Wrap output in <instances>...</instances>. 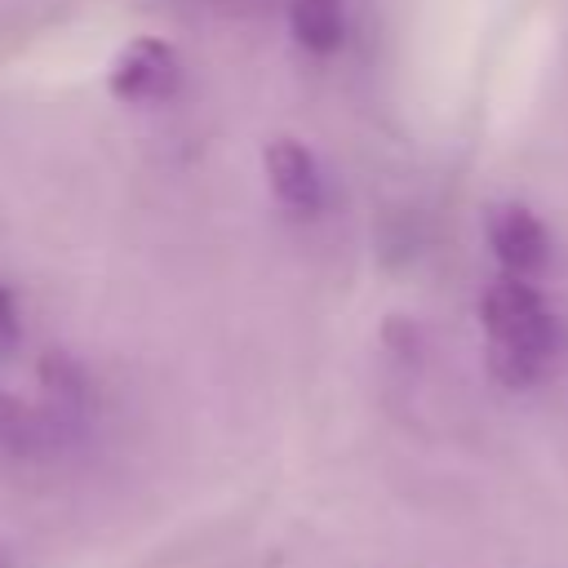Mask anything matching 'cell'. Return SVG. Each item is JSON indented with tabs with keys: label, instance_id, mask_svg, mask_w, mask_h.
Masks as SVG:
<instances>
[{
	"label": "cell",
	"instance_id": "cell-7",
	"mask_svg": "<svg viewBox=\"0 0 568 568\" xmlns=\"http://www.w3.org/2000/svg\"><path fill=\"white\" fill-rule=\"evenodd\" d=\"M541 364H546V355H532V351L506 346V342H488V373H493L501 386H510V390L532 386L537 373H541Z\"/></svg>",
	"mask_w": 568,
	"mask_h": 568
},
{
	"label": "cell",
	"instance_id": "cell-5",
	"mask_svg": "<svg viewBox=\"0 0 568 568\" xmlns=\"http://www.w3.org/2000/svg\"><path fill=\"white\" fill-rule=\"evenodd\" d=\"M288 31L311 53H333L346 36V0H293Z\"/></svg>",
	"mask_w": 568,
	"mask_h": 568
},
{
	"label": "cell",
	"instance_id": "cell-1",
	"mask_svg": "<svg viewBox=\"0 0 568 568\" xmlns=\"http://www.w3.org/2000/svg\"><path fill=\"white\" fill-rule=\"evenodd\" d=\"M479 315H484L488 342L524 346V351H532V355H550V351H555V320H550L541 293L528 284V275L501 271V275L484 288Z\"/></svg>",
	"mask_w": 568,
	"mask_h": 568
},
{
	"label": "cell",
	"instance_id": "cell-3",
	"mask_svg": "<svg viewBox=\"0 0 568 568\" xmlns=\"http://www.w3.org/2000/svg\"><path fill=\"white\" fill-rule=\"evenodd\" d=\"M484 231H488V248L493 257L501 262V271L510 275H537L550 257V240H546V226L537 222L532 209L524 204H493L488 217H484Z\"/></svg>",
	"mask_w": 568,
	"mask_h": 568
},
{
	"label": "cell",
	"instance_id": "cell-4",
	"mask_svg": "<svg viewBox=\"0 0 568 568\" xmlns=\"http://www.w3.org/2000/svg\"><path fill=\"white\" fill-rule=\"evenodd\" d=\"M262 173H266V186L271 195L293 209V213H315L324 204V178H320V164L315 155L297 142V138H275L266 142L262 151Z\"/></svg>",
	"mask_w": 568,
	"mask_h": 568
},
{
	"label": "cell",
	"instance_id": "cell-8",
	"mask_svg": "<svg viewBox=\"0 0 568 568\" xmlns=\"http://www.w3.org/2000/svg\"><path fill=\"white\" fill-rule=\"evenodd\" d=\"M18 337H22V306H18L13 284L0 275V355H4V351H13V346H18Z\"/></svg>",
	"mask_w": 568,
	"mask_h": 568
},
{
	"label": "cell",
	"instance_id": "cell-2",
	"mask_svg": "<svg viewBox=\"0 0 568 568\" xmlns=\"http://www.w3.org/2000/svg\"><path fill=\"white\" fill-rule=\"evenodd\" d=\"M182 84V62L178 53L164 44V40H133L115 53L111 71H106V89L120 98V102H133V106H146V102H164L173 89Z\"/></svg>",
	"mask_w": 568,
	"mask_h": 568
},
{
	"label": "cell",
	"instance_id": "cell-6",
	"mask_svg": "<svg viewBox=\"0 0 568 568\" xmlns=\"http://www.w3.org/2000/svg\"><path fill=\"white\" fill-rule=\"evenodd\" d=\"M44 439V426L36 417V408L27 399H18L13 390H0V448L13 457H31Z\"/></svg>",
	"mask_w": 568,
	"mask_h": 568
}]
</instances>
